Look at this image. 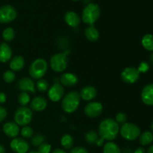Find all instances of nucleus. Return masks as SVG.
<instances>
[{"label":"nucleus","mask_w":153,"mask_h":153,"mask_svg":"<svg viewBox=\"0 0 153 153\" xmlns=\"http://www.w3.org/2000/svg\"><path fill=\"white\" fill-rule=\"evenodd\" d=\"M120 131L119 124L113 119L108 118L100 123L98 127L99 135L103 140H114Z\"/></svg>","instance_id":"f257e3e1"},{"label":"nucleus","mask_w":153,"mask_h":153,"mask_svg":"<svg viewBox=\"0 0 153 153\" xmlns=\"http://www.w3.org/2000/svg\"><path fill=\"white\" fill-rule=\"evenodd\" d=\"M81 97L79 93L71 91L64 96L61 102L63 111L67 114H72L76 111L80 105Z\"/></svg>","instance_id":"f03ea898"},{"label":"nucleus","mask_w":153,"mask_h":153,"mask_svg":"<svg viewBox=\"0 0 153 153\" xmlns=\"http://www.w3.org/2000/svg\"><path fill=\"white\" fill-rule=\"evenodd\" d=\"M100 13H101V10H100V6L97 4L90 3L87 4L83 9L82 13V21L85 24L94 25V24L100 18Z\"/></svg>","instance_id":"7ed1b4c3"},{"label":"nucleus","mask_w":153,"mask_h":153,"mask_svg":"<svg viewBox=\"0 0 153 153\" xmlns=\"http://www.w3.org/2000/svg\"><path fill=\"white\" fill-rule=\"evenodd\" d=\"M48 64L46 60L37 58L34 60L29 67V75L34 79H40L47 72Z\"/></svg>","instance_id":"20e7f679"},{"label":"nucleus","mask_w":153,"mask_h":153,"mask_svg":"<svg viewBox=\"0 0 153 153\" xmlns=\"http://www.w3.org/2000/svg\"><path fill=\"white\" fill-rule=\"evenodd\" d=\"M33 117V113L31 108L26 106L19 107L15 111L14 121L18 126H25L31 123Z\"/></svg>","instance_id":"39448f33"},{"label":"nucleus","mask_w":153,"mask_h":153,"mask_svg":"<svg viewBox=\"0 0 153 153\" xmlns=\"http://www.w3.org/2000/svg\"><path fill=\"white\" fill-rule=\"evenodd\" d=\"M120 134L127 140H134L140 136V129L137 125L131 123H126L120 128Z\"/></svg>","instance_id":"423d86ee"},{"label":"nucleus","mask_w":153,"mask_h":153,"mask_svg":"<svg viewBox=\"0 0 153 153\" xmlns=\"http://www.w3.org/2000/svg\"><path fill=\"white\" fill-rule=\"evenodd\" d=\"M68 59L66 54H55L51 58L50 66L52 70L57 73H61L67 69Z\"/></svg>","instance_id":"0eeeda50"},{"label":"nucleus","mask_w":153,"mask_h":153,"mask_svg":"<svg viewBox=\"0 0 153 153\" xmlns=\"http://www.w3.org/2000/svg\"><path fill=\"white\" fill-rule=\"evenodd\" d=\"M17 16L16 9L10 4H6L0 7V22L9 23L14 20Z\"/></svg>","instance_id":"6e6552de"},{"label":"nucleus","mask_w":153,"mask_h":153,"mask_svg":"<svg viewBox=\"0 0 153 153\" xmlns=\"http://www.w3.org/2000/svg\"><path fill=\"white\" fill-rule=\"evenodd\" d=\"M121 78L125 83L134 84L140 78V73L135 67H126L121 73Z\"/></svg>","instance_id":"1a4fd4ad"},{"label":"nucleus","mask_w":153,"mask_h":153,"mask_svg":"<svg viewBox=\"0 0 153 153\" xmlns=\"http://www.w3.org/2000/svg\"><path fill=\"white\" fill-rule=\"evenodd\" d=\"M85 114L90 118L98 117L102 113V105L97 102H91L85 107Z\"/></svg>","instance_id":"9d476101"},{"label":"nucleus","mask_w":153,"mask_h":153,"mask_svg":"<svg viewBox=\"0 0 153 153\" xmlns=\"http://www.w3.org/2000/svg\"><path fill=\"white\" fill-rule=\"evenodd\" d=\"M64 89L62 85L59 83H55L48 91V97L51 101L54 102L60 101L64 97Z\"/></svg>","instance_id":"9b49d317"},{"label":"nucleus","mask_w":153,"mask_h":153,"mask_svg":"<svg viewBox=\"0 0 153 153\" xmlns=\"http://www.w3.org/2000/svg\"><path fill=\"white\" fill-rule=\"evenodd\" d=\"M10 148L15 153H27L29 149V143L23 138L15 137L10 142Z\"/></svg>","instance_id":"f8f14e48"},{"label":"nucleus","mask_w":153,"mask_h":153,"mask_svg":"<svg viewBox=\"0 0 153 153\" xmlns=\"http://www.w3.org/2000/svg\"><path fill=\"white\" fill-rule=\"evenodd\" d=\"M17 87L19 91H21L22 92H30L32 94H34L36 92L34 81L28 77H24L21 79L18 82Z\"/></svg>","instance_id":"ddd939ff"},{"label":"nucleus","mask_w":153,"mask_h":153,"mask_svg":"<svg viewBox=\"0 0 153 153\" xmlns=\"http://www.w3.org/2000/svg\"><path fill=\"white\" fill-rule=\"evenodd\" d=\"M143 102L146 105H153V83L149 84L143 88L141 93Z\"/></svg>","instance_id":"4468645a"},{"label":"nucleus","mask_w":153,"mask_h":153,"mask_svg":"<svg viewBox=\"0 0 153 153\" xmlns=\"http://www.w3.org/2000/svg\"><path fill=\"white\" fill-rule=\"evenodd\" d=\"M19 126L13 122H7L3 126V131L9 137L15 138L19 134Z\"/></svg>","instance_id":"2eb2a0df"},{"label":"nucleus","mask_w":153,"mask_h":153,"mask_svg":"<svg viewBox=\"0 0 153 153\" xmlns=\"http://www.w3.org/2000/svg\"><path fill=\"white\" fill-rule=\"evenodd\" d=\"M64 20L67 25L73 28L79 26L81 22V19L79 15L76 12L72 11V10L67 11L64 14Z\"/></svg>","instance_id":"dca6fc26"},{"label":"nucleus","mask_w":153,"mask_h":153,"mask_svg":"<svg viewBox=\"0 0 153 153\" xmlns=\"http://www.w3.org/2000/svg\"><path fill=\"white\" fill-rule=\"evenodd\" d=\"M60 82L62 84V85L66 87H73L78 83L79 79L77 76L73 73H66L61 75L60 78Z\"/></svg>","instance_id":"f3484780"},{"label":"nucleus","mask_w":153,"mask_h":153,"mask_svg":"<svg viewBox=\"0 0 153 153\" xmlns=\"http://www.w3.org/2000/svg\"><path fill=\"white\" fill-rule=\"evenodd\" d=\"M80 97L85 101H91L97 97V91L93 86H85L80 92Z\"/></svg>","instance_id":"a211bd4d"},{"label":"nucleus","mask_w":153,"mask_h":153,"mask_svg":"<svg viewBox=\"0 0 153 153\" xmlns=\"http://www.w3.org/2000/svg\"><path fill=\"white\" fill-rule=\"evenodd\" d=\"M47 106V101L42 97H36L33 99L30 103V107L35 111H42Z\"/></svg>","instance_id":"6ab92c4d"},{"label":"nucleus","mask_w":153,"mask_h":153,"mask_svg":"<svg viewBox=\"0 0 153 153\" xmlns=\"http://www.w3.org/2000/svg\"><path fill=\"white\" fill-rule=\"evenodd\" d=\"M12 49L7 43L0 44V62L5 63L11 58Z\"/></svg>","instance_id":"aec40b11"},{"label":"nucleus","mask_w":153,"mask_h":153,"mask_svg":"<svg viewBox=\"0 0 153 153\" xmlns=\"http://www.w3.org/2000/svg\"><path fill=\"white\" fill-rule=\"evenodd\" d=\"M10 68L12 71L14 72H19L25 66V60L22 56H15L10 60Z\"/></svg>","instance_id":"412c9836"},{"label":"nucleus","mask_w":153,"mask_h":153,"mask_svg":"<svg viewBox=\"0 0 153 153\" xmlns=\"http://www.w3.org/2000/svg\"><path fill=\"white\" fill-rule=\"evenodd\" d=\"M85 34L86 38L91 42H96L100 37V33L94 25H90L88 27L85 29Z\"/></svg>","instance_id":"4be33fe9"},{"label":"nucleus","mask_w":153,"mask_h":153,"mask_svg":"<svg viewBox=\"0 0 153 153\" xmlns=\"http://www.w3.org/2000/svg\"><path fill=\"white\" fill-rule=\"evenodd\" d=\"M139 137V141L142 146H147L153 141V134L151 131H144Z\"/></svg>","instance_id":"5701e85b"},{"label":"nucleus","mask_w":153,"mask_h":153,"mask_svg":"<svg viewBox=\"0 0 153 153\" xmlns=\"http://www.w3.org/2000/svg\"><path fill=\"white\" fill-rule=\"evenodd\" d=\"M142 46L146 50L153 52V35L150 34H145L141 40Z\"/></svg>","instance_id":"b1692460"},{"label":"nucleus","mask_w":153,"mask_h":153,"mask_svg":"<svg viewBox=\"0 0 153 153\" xmlns=\"http://www.w3.org/2000/svg\"><path fill=\"white\" fill-rule=\"evenodd\" d=\"M103 153H121V151L116 143L109 141L104 145Z\"/></svg>","instance_id":"393cba45"},{"label":"nucleus","mask_w":153,"mask_h":153,"mask_svg":"<svg viewBox=\"0 0 153 153\" xmlns=\"http://www.w3.org/2000/svg\"><path fill=\"white\" fill-rule=\"evenodd\" d=\"M61 145L65 149H70L73 146L74 140L73 137L69 134H65L62 136L61 140Z\"/></svg>","instance_id":"a878e982"},{"label":"nucleus","mask_w":153,"mask_h":153,"mask_svg":"<svg viewBox=\"0 0 153 153\" xmlns=\"http://www.w3.org/2000/svg\"><path fill=\"white\" fill-rule=\"evenodd\" d=\"M85 141L89 144H96L99 140V135L96 131H90L85 134Z\"/></svg>","instance_id":"bb28decb"},{"label":"nucleus","mask_w":153,"mask_h":153,"mask_svg":"<svg viewBox=\"0 0 153 153\" xmlns=\"http://www.w3.org/2000/svg\"><path fill=\"white\" fill-rule=\"evenodd\" d=\"M2 37L6 42H10L14 39L15 31L12 28H7L3 31Z\"/></svg>","instance_id":"cd10ccee"},{"label":"nucleus","mask_w":153,"mask_h":153,"mask_svg":"<svg viewBox=\"0 0 153 153\" xmlns=\"http://www.w3.org/2000/svg\"><path fill=\"white\" fill-rule=\"evenodd\" d=\"M21 135L24 138H31L34 135V129L31 127L25 126L22 127V128L20 131Z\"/></svg>","instance_id":"c85d7f7f"},{"label":"nucleus","mask_w":153,"mask_h":153,"mask_svg":"<svg viewBox=\"0 0 153 153\" xmlns=\"http://www.w3.org/2000/svg\"><path fill=\"white\" fill-rule=\"evenodd\" d=\"M45 137L41 134H36L35 135H33L31 138V143L34 146H39L40 144L44 143Z\"/></svg>","instance_id":"c756f323"},{"label":"nucleus","mask_w":153,"mask_h":153,"mask_svg":"<svg viewBox=\"0 0 153 153\" xmlns=\"http://www.w3.org/2000/svg\"><path fill=\"white\" fill-rule=\"evenodd\" d=\"M18 102L21 106H26L30 102V97L28 93L22 92L18 97Z\"/></svg>","instance_id":"7c9ffc66"},{"label":"nucleus","mask_w":153,"mask_h":153,"mask_svg":"<svg viewBox=\"0 0 153 153\" xmlns=\"http://www.w3.org/2000/svg\"><path fill=\"white\" fill-rule=\"evenodd\" d=\"M16 79V75L12 70H7L3 75V79L6 83H11Z\"/></svg>","instance_id":"2f4dec72"},{"label":"nucleus","mask_w":153,"mask_h":153,"mask_svg":"<svg viewBox=\"0 0 153 153\" xmlns=\"http://www.w3.org/2000/svg\"><path fill=\"white\" fill-rule=\"evenodd\" d=\"M36 85H37V88L38 89V91H40V92H45L49 88V83H48V82L43 79H39Z\"/></svg>","instance_id":"473e14b6"},{"label":"nucleus","mask_w":153,"mask_h":153,"mask_svg":"<svg viewBox=\"0 0 153 153\" xmlns=\"http://www.w3.org/2000/svg\"><path fill=\"white\" fill-rule=\"evenodd\" d=\"M115 121L118 124H122V125L125 124L127 121V117L126 115V114L123 113V112L118 113L116 115V117H115Z\"/></svg>","instance_id":"72a5a7b5"},{"label":"nucleus","mask_w":153,"mask_h":153,"mask_svg":"<svg viewBox=\"0 0 153 153\" xmlns=\"http://www.w3.org/2000/svg\"><path fill=\"white\" fill-rule=\"evenodd\" d=\"M51 145L47 143H43L38 146L39 153H50L51 152Z\"/></svg>","instance_id":"f704fd0d"},{"label":"nucleus","mask_w":153,"mask_h":153,"mask_svg":"<svg viewBox=\"0 0 153 153\" xmlns=\"http://www.w3.org/2000/svg\"><path fill=\"white\" fill-rule=\"evenodd\" d=\"M137 70L139 71V73H146L148 70H149V65L148 63L143 61L140 64L138 68H137Z\"/></svg>","instance_id":"c9c22d12"},{"label":"nucleus","mask_w":153,"mask_h":153,"mask_svg":"<svg viewBox=\"0 0 153 153\" xmlns=\"http://www.w3.org/2000/svg\"><path fill=\"white\" fill-rule=\"evenodd\" d=\"M70 153H89V152L85 148L82 147V146H77V147L72 149Z\"/></svg>","instance_id":"e433bc0d"},{"label":"nucleus","mask_w":153,"mask_h":153,"mask_svg":"<svg viewBox=\"0 0 153 153\" xmlns=\"http://www.w3.org/2000/svg\"><path fill=\"white\" fill-rule=\"evenodd\" d=\"M7 116V111L4 108L0 106V123L2 122Z\"/></svg>","instance_id":"4c0bfd02"},{"label":"nucleus","mask_w":153,"mask_h":153,"mask_svg":"<svg viewBox=\"0 0 153 153\" xmlns=\"http://www.w3.org/2000/svg\"><path fill=\"white\" fill-rule=\"evenodd\" d=\"M7 100V97H6L5 94L2 92H0V104H2L4 103Z\"/></svg>","instance_id":"58836bf2"},{"label":"nucleus","mask_w":153,"mask_h":153,"mask_svg":"<svg viewBox=\"0 0 153 153\" xmlns=\"http://www.w3.org/2000/svg\"><path fill=\"white\" fill-rule=\"evenodd\" d=\"M134 153H146V150L143 147H138L135 149Z\"/></svg>","instance_id":"ea45409f"},{"label":"nucleus","mask_w":153,"mask_h":153,"mask_svg":"<svg viewBox=\"0 0 153 153\" xmlns=\"http://www.w3.org/2000/svg\"><path fill=\"white\" fill-rule=\"evenodd\" d=\"M103 142H104V140H103L102 138H101V137H100V139H99V140H97V143H96V144H97L98 146H101L102 145Z\"/></svg>","instance_id":"a19ab883"},{"label":"nucleus","mask_w":153,"mask_h":153,"mask_svg":"<svg viewBox=\"0 0 153 153\" xmlns=\"http://www.w3.org/2000/svg\"><path fill=\"white\" fill-rule=\"evenodd\" d=\"M52 153H67V152L61 149H55V150L52 152Z\"/></svg>","instance_id":"79ce46f5"},{"label":"nucleus","mask_w":153,"mask_h":153,"mask_svg":"<svg viewBox=\"0 0 153 153\" xmlns=\"http://www.w3.org/2000/svg\"><path fill=\"white\" fill-rule=\"evenodd\" d=\"M0 153H5V149L1 144H0Z\"/></svg>","instance_id":"37998d69"},{"label":"nucleus","mask_w":153,"mask_h":153,"mask_svg":"<svg viewBox=\"0 0 153 153\" xmlns=\"http://www.w3.org/2000/svg\"><path fill=\"white\" fill-rule=\"evenodd\" d=\"M147 153H153V146H149L147 149Z\"/></svg>","instance_id":"c03bdc74"},{"label":"nucleus","mask_w":153,"mask_h":153,"mask_svg":"<svg viewBox=\"0 0 153 153\" xmlns=\"http://www.w3.org/2000/svg\"><path fill=\"white\" fill-rule=\"evenodd\" d=\"M28 153H39V152H37V151H31V152H29Z\"/></svg>","instance_id":"a18cd8bd"},{"label":"nucleus","mask_w":153,"mask_h":153,"mask_svg":"<svg viewBox=\"0 0 153 153\" xmlns=\"http://www.w3.org/2000/svg\"><path fill=\"white\" fill-rule=\"evenodd\" d=\"M150 58H151V61H152V63H153V53H152V55H151Z\"/></svg>","instance_id":"49530a36"},{"label":"nucleus","mask_w":153,"mask_h":153,"mask_svg":"<svg viewBox=\"0 0 153 153\" xmlns=\"http://www.w3.org/2000/svg\"><path fill=\"white\" fill-rule=\"evenodd\" d=\"M151 128H152V131H153V121H152V125H151Z\"/></svg>","instance_id":"de8ad7c7"},{"label":"nucleus","mask_w":153,"mask_h":153,"mask_svg":"<svg viewBox=\"0 0 153 153\" xmlns=\"http://www.w3.org/2000/svg\"><path fill=\"white\" fill-rule=\"evenodd\" d=\"M73 1H79V0H73Z\"/></svg>","instance_id":"09e8293b"}]
</instances>
